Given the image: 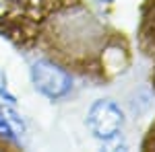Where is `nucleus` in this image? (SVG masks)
Wrapping results in <instances>:
<instances>
[{
    "instance_id": "nucleus-4",
    "label": "nucleus",
    "mask_w": 155,
    "mask_h": 152,
    "mask_svg": "<svg viewBox=\"0 0 155 152\" xmlns=\"http://www.w3.org/2000/svg\"><path fill=\"white\" fill-rule=\"evenodd\" d=\"M0 134H2L6 140H15L11 123H8V119H4V117H2V113H0Z\"/></svg>"
},
{
    "instance_id": "nucleus-1",
    "label": "nucleus",
    "mask_w": 155,
    "mask_h": 152,
    "mask_svg": "<svg viewBox=\"0 0 155 152\" xmlns=\"http://www.w3.org/2000/svg\"><path fill=\"white\" fill-rule=\"evenodd\" d=\"M79 0H0V35L11 39L17 45H31L39 35H44V27L71 11Z\"/></svg>"
},
{
    "instance_id": "nucleus-2",
    "label": "nucleus",
    "mask_w": 155,
    "mask_h": 152,
    "mask_svg": "<svg viewBox=\"0 0 155 152\" xmlns=\"http://www.w3.org/2000/svg\"><path fill=\"white\" fill-rule=\"evenodd\" d=\"M87 126L91 129V134L97 140H101L104 144L116 140L118 134L122 132L124 126V111L120 109V105L112 99H101L95 101L93 107L89 109L87 115Z\"/></svg>"
},
{
    "instance_id": "nucleus-5",
    "label": "nucleus",
    "mask_w": 155,
    "mask_h": 152,
    "mask_svg": "<svg viewBox=\"0 0 155 152\" xmlns=\"http://www.w3.org/2000/svg\"><path fill=\"white\" fill-rule=\"evenodd\" d=\"M99 2H114V0H99Z\"/></svg>"
},
{
    "instance_id": "nucleus-3",
    "label": "nucleus",
    "mask_w": 155,
    "mask_h": 152,
    "mask_svg": "<svg viewBox=\"0 0 155 152\" xmlns=\"http://www.w3.org/2000/svg\"><path fill=\"white\" fill-rule=\"evenodd\" d=\"M31 80L35 91L48 97L52 101H58L71 93L72 78L68 72H64L60 66H56L50 60H35L31 64Z\"/></svg>"
}]
</instances>
